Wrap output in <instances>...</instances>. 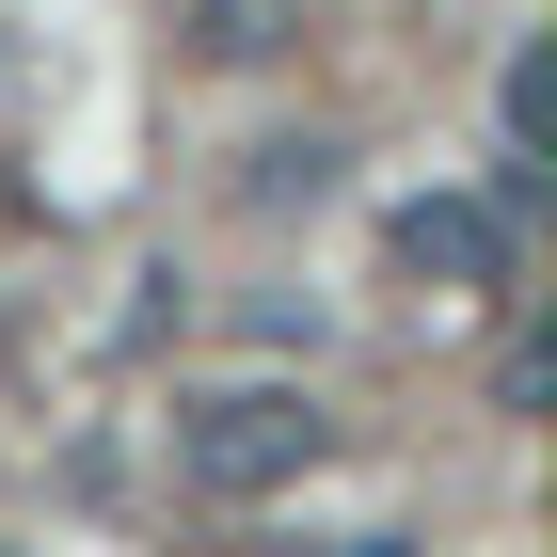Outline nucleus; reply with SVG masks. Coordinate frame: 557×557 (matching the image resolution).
<instances>
[{"label":"nucleus","instance_id":"obj_1","mask_svg":"<svg viewBox=\"0 0 557 557\" xmlns=\"http://www.w3.org/2000/svg\"><path fill=\"white\" fill-rule=\"evenodd\" d=\"M319 446H335V414H319V398H287V383L191 398V414H175V494H208V510H256V494L319 478Z\"/></svg>","mask_w":557,"mask_h":557},{"label":"nucleus","instance_id":"obj_2","mask_svg":"<svg viewBox=\"0 0 557 557\" xmlns=\"http://www.w3.org/2000/svg\"><path fill=\"white\" fill-rule=\"evenodd\" d=\"M383 271L430 302H478V287H510V191H414V208L383 223Z\"/></svg>","mask_w":557,"mask_h":557},{"label":"nucleus","instance_id":"obj_3","mask_svg":"<svg viewBox=\"0 0 557 557\" xmlns=\"http://www.w3.org/2000/svg\"><path fill=\"white\" fill-rule=\"evenodd\" d=\"M494 112H510V175H494V191L525 208V191H542V160H557V48H542V33L510 48V96H494Z\"/></svg>","mask_w":557,"mask_h":557},{"label":"nucleus","instance_id":"obj_4","mask_svg":"<svg viewBox=\"0 0 557 557\" xmlns=\"http://www.w3.org/2000/svg\"><path fill=\"white\" fill-rule=\"evenodd\" d=\"M191 48L208 64H271L287 48V0H191Z\"/></svg>","mask_w":557,"mask_h":557},{"label":"nucleus","instance_id":"obj_5","mask_svg":"<svg viewBox=\"0 0 557 557\" xmlns=\"http://www.w3.org/2000/svg\"><path fill=\"white\" fill-rule=\"evenodd\" d=\"M239 191H256V208H319V191H335V144H256Z\"/></svg>","mask_w":557,"mask_h":557}]
</instances>
